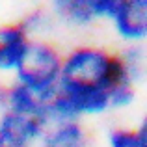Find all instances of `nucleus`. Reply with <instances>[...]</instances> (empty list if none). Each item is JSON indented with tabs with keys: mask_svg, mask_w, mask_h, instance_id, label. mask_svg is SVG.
I'll list each match as a JSON object with an SVG mask.
<instances>
[{
	"mask_svg": "<svg viewBox=\"0 0 147 147\" xmlns=\"http://www.w3.org/2000/svg\"><path fill=\"white\" fill-rule=\"evenodd\" d=\"M63 50L50 39H32L11 80L50 100L58 91Z\"/></svg>",
	"mask_w": 147,
	"mask_h": 147,
	"instance_id": "1",
	"label": "nucleus"
},
{
	"mask_svg": "<svg viewBox=\"0 0 147 147\" xmlns=\"http://www.w3.org/2000/svg\"><path fill=\"white\" fill-rule=\"evenodd\" d=\"M108 22L123 45H144L147 39V0H115Z\"/></svg>",
	"mask_w": 147,
	"mask_h": 147,
	"instance_id": "2",
	"label": "nucleus"
},
{
	"mask_svg": "<svg viewBox=\"0 0 147 147\" xmlns=\"http://www.w3.org/2000/svg\"><path fill=\"white\" fill-rule=\"evenodd\" d=\"M45 129L39 117L0 112V147H37Z\"/></svg>",
	"mask_w": 147,
	"mask_h": 147,
	"instance_id": "3",
	"label": "nucleus"
},
{
	"mask_svg": "<svg viewBox=\"0 0 147 147\" xmlns=\"http://www.w3.org/2000/svg\"><path fill=\"white\" fill-rule=\"evenodd\" d=\"M49 100L41 99L28 88L21 86L15 80L0 82V112H11L17 115H28V117H39L47 123L45 112H47Z\"/></svg>",
	"mask_w": 147,
	"mask_h": 147,
	"instance_id": "4",
	"label": "nucleus"
},
{
	"mask_svg": "<svg viewBox=\"0 0 147 147\" xmlns=\"http://www.w3.org/2000/svg\"><path fill=\"white\" fill-rule=\"evenodd\" d=\"M30 41L19 21L0 22V76H13Z\"/></svg>",
	"mask_w": 147,
	"mask_h": 147,
	"instance_id": "5",
	"label": "nucleus"
},
{
	"mask_svg": "<svg viewBox=\"0 0 147 147\" xmlns=\"http://www.w3.org/2000/svg\"><path fill=\"white\" fill-rule=\"evenodd\" d=\"M37 147H91V140L82 121H61L45 129Z\"/></svg>",
	"mask_w": 147,
	"mask_h": 147,
	"instance_id": "6",
	"label": "nucleus"
},
{
	"mask_svg": "<svg viewBox=\"0 0 147 147\" xmlns=\"http://www.w3.org/2000/svg\"><path fill=\"white\" fill-rule=\"evenodd\" d=\"M56 26L65 28H90L97 21L91 7V0H58L49 4Z\"/></svg>",
	"mask_w": 147,
	"mask_h": 147,
	"instance_id": "7",
	"label": "nucleus"
},
{
	"mask_svg": "<svg viewBox=\"0 0 147 147\" xmlns=\"http://www.w3.org/2000/svg\"><path fill=\"white\" fill-rule=\"evenodd\" d=\"M21 26L26 30L32 39H49L52 32L58 28L49 6H34L28 11L22 13L21 19H17Z\"/></svg>",
	"mask_w": 147,
	"mask_h": 147,
	"instance_id": "8",
	"label": "nucleus"
},
{
	"mask_svg": "<svg viewBox=\"0 0 147 147\" xmlns=\"http://www.w3.org/2000/svg\"><path fill=\"white\" fill-rule=\"evenodd\" d=\"M117 56L125 67L129 78L136 86H142L145 80L147 73V52H145V43L144 45H123L117 50Z\"/></svg>",
	"mask_w": 147,
	"mask_h": 147,
	"instance_id": "9",
	"label": "nucleus"
},
{
	"mask_svg": "<svg viewBox=\"0 0 147 147\" xmlns=\"http://www.w3.org/2000/svg\"><path fill=\"white\" fill-rule=\"evenodd\" d=\"M108 147H147V129L145 121L142 119L138 125L127 127H112L106 134Z\"/></svg>",
	"mask_w": 147,
	"mask_h": 147,
	"instance_id": "10",
	"label": "nucleus"
}]
</instances>
